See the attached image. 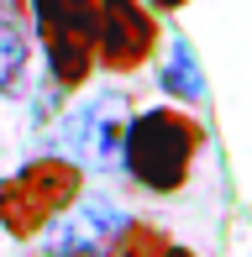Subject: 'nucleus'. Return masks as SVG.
I'll list each match as a JSON object with an SVG mask.
<instances>
[{
	"label": "nucleus",
	"instance_id": "12",
	"mask_svg": "<svg viewBox=\"0 0 252 257\" xmlns=\"http://www.w3.org/2000/svg\"><path fill=\"white\" fill-rule=\"evenodd\" d=\"M158 257H200V252H189V247H179V241H174V247H168V252H158Z\"/></svg>",
	"mask_w": 252,
	"mask_h": 257
},
{
	"label": "nucleus",
	"instance_id": "8",
	"mask_svg": "<svg viewBox=\"0 0 252 257\" xmlns=\"http://www.w3.org/2000/svg\"><path fill=\"white\" fill-rule=\"evenodd\" d=\"M174 247L163 220H147V215H126L116 226V236L105 241V257H158Z\"/></svg>",
	"mask_w": 252,
	"mask_h": 257
},
{
	"label": "nucleus",
	"instance_id": "5",
	"mask_svg": "<svg viewBox=\"0 0 252 257\" xmlns=\"http://www.w3.org/2000/svg\"><path fill=\"white\" fill-rule=\"evenodd\" d=\"M126 121H132V95L105 89L89 95L84 105H74L63 121V147L79 168L95 173H116L121 168V142H126Z\"/></svg>",
	"mask_w": 252,
	"mask_h": 257
},
{
	"label": "nucleus",
	"instance_id": "7",
	"mask_svg": "<svg viewBox=\"0 0 252 257\" xmlns=\"http://www.w3.org/2000/svg\"><path fill=\"white\" fill-rule=\"evenodd\" d=\"M32 32L27 21H6L0 16V100H21L32 84Z\"/></svg>",
	"mask_w": 252,
	"mask_h": 257
},
{
	"label": "nucleus",
	"instance_id": "6",
	"mask_svg": "<svg viewBox=\"0 0 252 257\" xmlns=\"http://www.w3.org/2000/svg\"><path fill=\"white\" fill-rule=\"evenodd\" d=\"M153 63H158V95H168V105L205 100V68H200V53H194V42L184 32H163Z\"/></svg>",
	"mask_w": 252,
	"mask_h": 257
},
{
	"label": "nucleus",
	"instance_id": "3",
	"mask_svg": "<svg viewBox=\"0 0 252 257\" xmlns=\"http://www.w3.org/2000/svg\"><path fill=\"white\" fill-rule=\"evenodd\" d=\"M27 21L42 42L48 84L79 95L95 79V0H27Z\"/></svg>",
	"mask_w": 252,
	"mask_h": 257
},
{
	"label": "nucleus",
	"instance_id": "2",
	"mask_svg": "<svg viewBox=\"0 0 252 257\" xmlns=\"http://www.w3.org/2000/svg\"><path fill=\"white\" fill-rule=\"evenodd\" d=\"M79 194H84V168L68 153H37L16 163L0 179V236L32 247L53 220L68 215Z\"/></svg>",
	"mask_w": 252,
	"mask_h": 257
},
{
	"label": "nucleus",
	"instance_id": "10",
	"mask_svg": "<svg viewBox=\"0 0 252 257\" xmlns=\"http://www.w3.org/2000/svg\"><path fill=\"white\" fill-rule=\"evenodd\" d=\"M189 0H147V11H153V16H174V11H184Z\"/></svg>",
	"mask_w": 252,
	"mask_h": 257
},
{
	"label": "nucleus",
	"instance_id": "11",
	"mask_svg": "<svg viewBox=\"0 0 252 257\" xmlns=\"http://www.w3.org/2000/svg\"><path fill=\"white\" fill-rule=\"evenodd\" d=\"M0 16L6 21H27V0H0Z\"/></svg>",
	"mask_w": 252,
	"mask_h": 257
},
{
	"label": "nucleus",
	"instance_id": "9",
	"mask_svg": "<svg viewBox=\"0 0 252 257\" xmlns=\"http://www.w3.org/2000/svg\"><path fill=\"white\" fill-rule=\"evenodd\" d=\"M32 257H105V252L100 247H48V241H37Z\"/></svg>",
	"mask_w": 252,
	"mask_h": 257
},
{
	"label": "nucleus",
	"instance_id": "4",
	"mask_svg": "<svg viewBox=\"0 0 252 257\" xmlns=\"http://www.w3.org/2000/svg\"><path fill=\"white\" fill-rule=\"evenodd\" d=\"M163 42V16L147 0H95V74H142Z\"/></svg>",
	"mask_w": 252,
	"mask_h": 257
},
{
	"label": "nucleus",
	"instance_id": "1",
	"mask_svg": "<svg viewBox=\"0 0 252 257\" xmlns=\"http://www.w3.org/2000/svg\"><path fill=\"white\" fill-rule=\"evenodd\" d=\"M205 132L200 115L179 110V105H147V110H132L126 121V142H121V168L126 184L142 194H179L194 179V163H200Z\"/></svg>",
	"mask_w": 252,
	"mask_h": 257
}]
</instances>
